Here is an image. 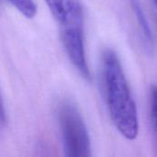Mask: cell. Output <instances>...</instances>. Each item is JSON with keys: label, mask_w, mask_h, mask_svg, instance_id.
Masks as SVG:
<instances>
[{"label": "cell", "mask_w": 157, "mask_h": 157, "mask_svg": "<svg viewBox=\"0 0 157 157\" xmlns=\"http://www.w3.org/2000/svg\"><path fill=\"white\" fill-rule=\"evenodd\" d=\"M5 121V110H4L3 103L0 98V121Z\"/></svg>", "instance_id": "obj_8"}, {"label": "cell", "mask_w": 157, "mask_h": 157, "mask_svg": "<svg viewBox=\"0 0 157 157\" xmlns=\"http://www.w3.org/2000/svg\"><path fill=\"white\" fill-rule=\"evenodd\" d=\"M60 30L84 29V10L78 0H44Z\"/></svg>", "instance_id": "obj_3"}, {"label": "cell", "mask_w": 157, "mask_h": 157, "mask_svg": "<svg viewBox=\"0 0 157 157\" xmlns=\"http://www.w3.org/2000/svg\"><path fill=\"white\" fill-rule=\"evenodd\" d=\"M57 115L64 157H92L87 129L77 108L64 101L60 104Z\"/></svg>", "instance_id": "obj_2"}, {"label": "cell", "mask_w": 157, "mask_h": 157, "mask_svg": "<svg viewBox=\"0 0 157 157\" xmlns=\"http://www.w3.org/2000/svg\"><path fill=\"white\" fill-rule=\"evenodd\" d=\"M61 40L73 65L85 79L90 80L91 74L86 56L84 29L62 30Z\"/></svg>", "instance_id": "obj_4"}, {"label": "cell", "mask_w": 157, "mask_h": 157, "mask_svg": "<svg viewBox=\"0 0 157 157\" xmlns=\"http://www.w3.org/2000/svg\"><path fill=\"white\" fill-rule=\"evenodd\" d=\"M129 2L132 6V9L134 13L135 17L137 18L138 25L141 29L143 36L144 37L145 42H147L148 45H152L153 44L152 29H151L148 19L145 16V13L143 9V6H142L140 1L139 0H129Z\"/></svg>", "instance_id": "obj_5"}, {"label": "cell", "mask_w": 157, "mask_h": 157, "mask_svg": "<svg viewBox=\"0 0 157 157\" xmlns=\"http://www.w3.org/2000/svg\"><path fill=\"white\" fill-rule=\"evenodd\" d=\"M24 17L32 18L37 14V6L33 0H6Z\"/></svg>", "instance_id": "obj_6"}, {"label": "cell", "mask_w": 157, "mask_h": 157, "mask_svg": "<svg viewBox=\"0 0 157 157\" xmlns=\"http://www.w3.org/2000/svg\"><path fill=\"white\" fill-rule=\"evenodd\" d=\"M102 81L114 125L127 140H134L139 132L137 108L121 61L112 50H106L102 54Z\"/></svg>", "instance_id": "obj_1"}, {"label": "cell", "mask_w": 157, "mask_h": 157, "mask_svg": "<svg viewBox=\"0 0 157 157\" xmlns=\"http://www.w3.org/2000/svg\"><path fill=\"white\" fill-rule=\"evenodd\" d=\"M154 3H155V7H156V9H157V0H154Z\"/></svg>", "instance_id": "obj_9"}, {"label": "cell", "mask_w": 157, "mask_h": 157, "mask_svg": "<svg viewBox=\"0 0 157 157\" xmlns=\"http://www.w3.org/2000/svg\"><path fill=\"white\" fill-rule=\"evenodd\" d=\"M151 112L153 123L157 132V86H153L151 89Z\"/></svg>", "instance_id": "obj_7"}]
</instances>
